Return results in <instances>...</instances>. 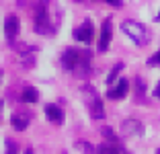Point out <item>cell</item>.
Returning a JSON list of instances; mask_svg holds the SVG:
<instances>
[{"label":"cell","instance_id":"6da1fadb","mask_svg":"<svg viewBox=\"0 0 160 154\" xmlns=\"http://www.w3.org/2000/svg\"><path fill=\"white\" fill-rule=\"evenodd\" d=\"M62 66L64 70L68 72H74V74L84 76L88 74V68H90V54L84 49H76V47H68L62 56Z\"/></svg>","mask_w":160,"mask_h":154},{"label":"cell","instance_id":"7a4b0ae2","mask_svg":"<svg viewBox=\"0 0 160 154\" xmlns=\"http://www.w3.org/2000/svg\"><path fill=\"white\" fill-rule=\"evenodd\" d=\"M121 31L125 33L136 45H148V41H150V37H152V33L142 23H138V21H123Z\"/></svg>","mask_w":160,"mask_h":154},{"label":"cell","instance_id":"3957f363","mask_svg":"<svg viewBox=\"0 0 160 154\" xmlns=\"http://www.w3.org/2000/svg\"><path fill=\"white\" fill-rule=\"evenodd\" d=\"M33 21H35V33L39 35H52L53 27H52V21H49V13H47V2L41 0L35 4L33 10Z\"/></svg>","mask_w":160,"mask_h":154},{"label":"cell","instance_id":"277c9868","mask_svg":"<svg viewBox=\"0 0 160 154\" xmlns=\"http://www.w3.org/2000/svg\"><path fill=\"white\" fill-rule=\"evenodd\" d=\"M84 99H86V107H88V111H90V117H92V119H103L105 117V107H103L101 97L94 93V89L86 86L84 89Z\"/></svg>","mask_w":160,"mask_h":154},{"label":"cell","instance_id":"5b68a950","mask_svg":"<svg viewBox=\"0 0 160 154\" xmlns=\"http://www.w3.org/2000/svg\"><path fill=\"white\" fill-rule=\"evenodd\" d=\"M72 35H74V39H76V41H80V43H92V39H94V27H92V23H90V21H84L80 27L74 29Z\"/></svg>","mask_w":160,"mask_h":154},{"label":"cell","instance_id":"8992f818","mask_svg":"<svg viewBox=\"0 0 160 154\" xmlns=\"http://www.w3.org/2000/svg\"><path fill=\"white\" fill-rule=\"evenodd\" d=\"M29 123H31V113L25 111V109L14 111L12 117H10V126H12V130H17V131H25Z\"/></svg>","mask_w":160,"mask_h":154},{"label":"cell","instance_id":"52a82bcc","mask_svg":"<svg viewBox=\"0 0 160 154\" xmlns=\"http://www.w3.org/2000/svg\"><path fill=\"white\" fill-rule=\"evenodd\" d=\"M19 29H21V21L17 14H8L4 21V35L8 41H14V37L19 35Z\"/></svg>","mask_w":160,"mask_h":154},{"label":"cell","instance_id":"ba28073f","mask_svg":"<svg viewBox=\"0 0 160 154\" xmlns=\"http://www.w3.org/2000/svg\"><path fill=\"white\" fill-rule=\"evenodd\" d=\"M129 90V80H125V78H121L117 82V86H111L109 89V93H107V97L111 99V101H119V99H123L125 97V93Z\"/></svg>","mask_w":160,"mask_h":154},{"label":"cell","instance_id":"9c48e42d","mask_svg":"<svg viewBox=\"0 0 160 154\" xmlns=\"http://www.w3.org/2000/svg\"><path fill=\"white\" fill-rule=\"evenodd\" d=\"M111 33H113V27H111V21H105L103 27H101V37H99V51H105L111 43Z\"/></svg>","mask_w":160,"mask_h":154},{"label":"cell","instance_id":"30bf717a","mask_svg":"<svg viewBox=\"0 0 160 154\" xmlns=\"http://www.w3.org/2000/svg\"><path fill=\"white\" fill-rule=\"evenodd\" d=\"M121 130L125 136H140L142 131H144V127H142V123L138 121V119H125V121L121 123Z\"/></svg>","mask_w":160,"mask_h":154},{"label":"cell","instance_id":"8fae6325","mask_svg":"<svg viewBox=\"0 0 160 154\" xmlns=\"http://www.w3.org/2000/svg\"><path fill=\"white\" fill-rule=\"evenodd\" d=\"M99 154H127L119 142H105L99 146Z\"/></svg>","mask_w":160,"mask_h":154},{"label":"cell","instance_id":"7c38bea8","mask_svg":"<svg viewBox=\"0 0 160 154\" xmlns=\"http://www.w3.org/2000/svg\"><path fill=\"white\" fill-rule=\"evenodd\" d=\"M45 117L53 123H62L64 121V111L58 105H45Z\"/></svg>","mask_w":160,"mask_h":154},{"label":"cell","instance_id":"4fadbf2b","mask_svg":"<svg viewBox=\"0 0 160 154\" xmlns=\"http://www.w3.org/2000/svg\"><path fill=\"white\" fill-rule=\"evenodd\" d=\"M37 99H39V93H37V89H33V86H27V89L23 90V95H21V101L27 103V105L37 103Z\"/></svg>","mask_w":160,"mask_h":154},{"label":"cell","instance_id":"5bb4252c","mask_svg":"<svg viewBox=\"0 0 160 154\" xmlns=\"http://www.w3.org/2000/svg\"><path fill=\"white\" fill-rule=\"evenodd\" d=\"M119 70H121V64H117V66L113 68V70L109 72V76H107V82H109V84H113L115 80H117V74H119Z\"/></svg>","mask_w":160,"mask_h":154},{"label":"cell","instance_id":"9a60e30c","mask_svg":"<svg viewBox=\"0 0 160 154\" xmlns=\"http://www.w3.org/2000/svg\"><path fill=\"white\" fill-rule=\"evenodd\" d=\"M148 66H160V49L156 51V54L150 58V60H148Z\"/></svg>","mask_w":160,"mask_h":154},{"label":"cell","instance_id":"2e32d148","mask_svg":"<svg viewBox=\"0 0 160 154\" xmlns=\"http://www.w3.org/2000/svg\"><path fill=\"white\" fill-rule=\"evenodd\" d=\"M6 154H17V144L12 140H6Z\"/></svg>","mask_w":160,"mask_h":154},{"label":"cell","instance_id":"e0dca14e","mask_svg":"<svg viewBox=\"0 0 160 154\" xmlns=\"http://www.w3.org/2000/svg\"><path fill=\"white\" fill-rule=\"evenodd\" d=\"M101 2H107V4H111V6H115V8H119V6L123 4L121 0H101Z\"/></svg>","mask_w":160,"mask_h":154},{"label":"cell","instance_id":"ac0fdd59","mask_svg":"<svg viewBox=\"0 0 160 154\" xmlns=\"http://www.w3.org/2000/svg\"><path fill=\"white\" fill-rule=\"evenodd\" d=\"M154 97H156V99H160V82H158V86L154 89Z\"/></svg>","mask_w":160,"mask_h":154},{"label":"cell","instance_id":"d6986e66","mask_svg":"<svg viewBox=\"0 0 160 154\" xmlns=\"http://www.w3.org/2000/svg\"><path fill=\"white\" fill-rule=\"evenodd\" d=\"M25 154H35V152H33V150H31V148H29V150H25Z\"/></svg>","mask_w":160,"mask_h":154},{"label":"cell","instance_id":"ffe728a7","mask_svg":"<svg viewBox=\"0 0 160 154\" xmlns=\"http://www.w3.org/2000/svg\"><path fill=\"white\" fill-rule=\"evenodd\" d=\"M0 115H2V101H0Z\"/></svg>","mask_w":160,"mask_h":154},{"label":"cell","instance_id":"44dd1931","mask_svg":"<svg viewBox=\"0 0 160 154\" xmlns=\"http://www.w3.org/2000/svg\"><path fill=\"white\" fill-rule=\"evenodd\" d=\"M156 21H158V23H160V13H158V17H156Z\"/></svg>","mask_w":160,"mask_h":154},{"label":"cell","instance_id":"7402d4cb","mask_svg":"<svg viewBox=\"0 0 160 154\" xmlns=\"http://www.w3.org/2000/svg\"><path fill=\"white\" fill-rule=\"evenodd\" d=\"M156 154H160V150H156Z\"/></svg>","mask_w":160,"mask_h":154},{"label":"cell","instance_id":"603a6c76","mask_svg":"<svg viewBox=\"0 0 160 154\" xmlns=\"http://www.w3.org/2000/svg\"><path fill=\"white\" fill-rule=\"evenodd\" d=\"M0 76H2V72H0Z\"/></svg>","mask_w":160,"mask_h":154}]
</instances>
